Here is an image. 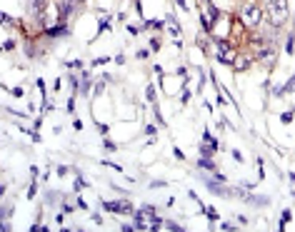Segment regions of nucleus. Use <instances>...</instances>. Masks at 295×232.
Instances as JSON below:
<instances>
[{
    "label": "nucleus",
    "instance_id": "nucleus-10",
    "mask_svg": "<svg viewBox=\"0 0 295 232\" xmlns=\"http://www.w3.org/2000/svg\"><path fill=\"white\" fill-rule=\"evenodd\" d=\"M145 95H148V100H153V102H155V88H153V85L145 90Z\"/></svg>",
    "mask_w": 295,
    "mask_h": 232
},
{
    "label": "nucleus",
    "instance_id": "nucleus-13",
    "mask_svg": "<svg viewBox=\"0 0 295 232\" xmlns=\"http://www.w3.org/2000/svg\"><path fill=\"white\" fill-rule=\"evenodd\" d=\"M165 185H168L165 180H155V183H150V187H153V190H155V187H165Z\"/></svg>",
    "mask_w": 295,
    "mask_h": 232
},
{
    "label": "nucleus",
    "instance_id": "nucleus-6",
    "mask_svg": "<svg viewBox=\"0 0 295 232\" xmlns=\"http://www.w3.org/2000/svg\"><path fill=\"white\" fill-rule=\"evenodd\" d=\"M105 210H110V212H130V205L128 202H105Z\"/></svg>",
    "mask_w": 295,
    "mask_h": 232
},
{
    "label": "nucleus",
    "instance_id": "nucleus-14",
    "mask_svg": "<svg viewBox=\"0 0 295 232\" xmlns=\"http://www.w3.org/2000/svg\"><path fill=\"white\" fill-rule=\"evenodd\" d=\"M280 120H283V122H290V120H293V113H285V115L280 117Z\"/></svg>",
    "mask_w": 295,
    "mask_h": 232
},
{
    "label": "nucleus",
    "instance_id": "nucleus-12",
    "mask_svg": "<svg viewBox=\"0 0 295 232\" xmlns=\"http://www.w3.org/2000/svg\"><path fill=\"white\" fill-rule=\"evenodd\" d=\"M248 68V58H240V63H238V70H245Z\"/></svg>",
    "mask_w": 295,
    "mask_h": 232
},
{
    "label": "nucleus",
    "instance_id": "nucleus-8",
    "mask_svg": "<svg viewBox=\"0 0 295 232\" xmlns=\"http://www.w3.org/2000/svg\"><path fill=\"white\" fill-rule=\"evenodd\" d=\"M65 28H48V35H63Z\"/></svg>",
    "mask_w": 295,
    "mask_h": 232
},
{
    "label": "nucleus",
    "instance_id": "nucleus-3",
    "mask_svg": "<svg viewBox=\"0 0 295 232\" xmlns=\"http://www.w3.org/2000/svg\"><path fill=\"white\" fill-rule=\"evenodd\" d=\"M268 13H270V23L275 25V28H280V25H285V20H288V0H273V3H268Z\"/></svg>",
    "mask_w": 295,
    "mask_h": 232
},
{
    "label": "nucleus",
    "instance_id": "nucleus-2",
    "mask_svg": "<svg viewBox=\"0 0 295 232\" xmlns=\"http://www.w3.org/2000/svg\"><path fill=\"white\" fill-rule=\"evenodd\" d=\"M160 217H155L153 208H140L135 212V227L138 230H158Z\"/></svg>",
    "mask_w": 295,
    "mask_h": 232
},
{
    "label": "nucleus",
    "instance_id": "nucleus-1",
    "mask_svg": "<svg viewBox=\"0 0 295 232\" xmlns=\"http://www.w3.org/2000/svg\"><path fill=\"white\" fill-rule=\"evenodd\" d=\"M240 20L248 25V28H258V25H260L263 10H260V5H258L255 0H248V3L240 8Z\"/></svg>",
    "mask_w": 295,
    "mask_h": 232
},
{
    "label": "nucleus",
    "instance_id": "nucleus-7",
    "mask_svg": "<svg viewBox=\"0 0 295 232\" xmlns=\"http://www.w3.org/2000/svg\"><path fill=\"white\" fill-rule=\"evenodd\" d=\"M198 167H203V170H215V163H210L208 158H203V160H198Z\"/></svg>",
    "mask_w": 295,
    "mask_h": 232
},
{
    "label": "nucleus",
    "instance_id": "nucleus-5",
    "mask_svg": "<svg viewBox=\"0 0 295 232\" xmlns=\"http://www.w3.org/2000/svg\"><path fill=\"white\" fill-rule=\"evenodd\" d=\"M43 10H46V0H30V13L38 15V23H43Z\"/></svg>",
    "mask_w": 295,
    "mask_h": 232
},
{
    "label": "nucleus",
    "instance_id": "nucleus-15",
    "mask_svg": "<svg viewBox=\"0 0 295 232\" xmlns=\"http://www.w3.org/2000/svg\"><path fill=\"white\" fill-rule=\"evenodd\" d=\"M265 3H273V0H265Z\"/></svg>",
    "mask_w": 295,
    "mask_h": 232
},
{
    "label": "nucleus",
    "instance_id": "nucleus-9",
    "mask_svg": "<svg viewBox=\"0 0 295 232\" xmlns=\"http://www.w3.org/2000/svg\"><path fill=\"white\" fill-rule=\"evenodd\" d=\"M293 90H295V75L290 78V83H288V85L283 88V93H293Z\"/></svg>",
    "mask_w": 295,
    "mask_h": 232
},
{
    "label": "nucleus",
    "instance_id": "nucleus-4",
    "mask_svg": "<svg viewBox=\"0 0 295 232\" xmlns=\"http://www.w3.org/2000/svg\"><path fill=\"white\" fill-rule=\"evenodd\" d=\"M215 47H218V58H220V63H235V53L228 47L225 40H215Z\"/></svg>",
    "mask_w": 295,
    "mask_h": 232
},
{
    "label": "nucleus",
    "instance_id": "nucleus-11",
    "mask_svg": "<svg viewBox=\"0 0 295 232\" xmlns=\"http://www.w3.org/2000/svg\"><path fill=\"white\" fill-rule=\"evenodd\" d=\"M295 38H288V45H285V50H288V53H290V55H293V50H295V43H293Z\"/></svg>",
    "mask_w": 295,
    "mask_h": 232
}]
</instances>
